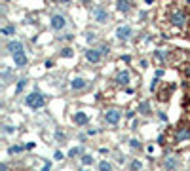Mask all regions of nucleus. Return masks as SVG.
I'll use <instances>...</instances> for the list:
<instances>
[{
  "mask_svg": "<svg viewBox=\"0 0 190 171\" xmlns=\"http://www.w3.org/2000/svg\"><path fill=\"white\" fill-rule=\"evenodd\" d=\"M25 103L29 105L31 109H42V106L46 105V97L42 95V93H38V91H32V93H29V95H27Z\"/></svg>",
  "mask_w": 190,
  "mask_h": 171,
  "instance_id": "f257e3e1",
  "label": "nucleus"
},
{
  "mask_svg": "<svg viewBox=\"0 0 190 171\" xmlns=\"http://www.w3.org/2000/svg\"><path fill=\"white\" fill-rule=\"evenodd\" d=\"M171 23L177 27V29H182L186 25V15L182 12H173L171 13Z\"/></svg>",
  "mask_w": 190,
  "mask_h": 171,
  "instance_id": "f03ea898",
  "label": "nucleus"
},
{
  "mask_svg": "<svg viewBox=\"0 0 190 171\" xmlns=\"http://www.w3.org/2000/svg\"><path fill=\"white\" fill-rule=\"evenodd\" d=\"M105 120H107V124H112V126H116L118 122H120V112L118 110H107L105 112Z\"/></svg>",
  "mask_w": 190,
  "mask_h": 171,
  "instance_id": "7ed1b4c3",
  "label": "nucleus"
},
{
  "mask_svg": "<svg viewBox=\"0 0 190 171\" xmlns=\"http://www.w3.org/2000/svg\"><path fill=\"white\" fill-rule=\"evenodd\" d=\"M8 52H10L12 55L23 53V44H21V42H17V40H12V42H8Z\"/></svg>",
  "mask_w": 190,
  "mask_h": 171,
  "instance_id": "20e7f679",
  "label": "nucleus"
},
{
  "mask_svg": "<svg viewBox=\"0 0 190 171\" xmlns=\"http://www.w3.org/2000/svg\"><path fill=\"white\" fill-rule=\"evenodd\" d=\"M131 34H133V31H131V27H128V25H124V27H120V29L116 31V36L120 38L122 42H124V40H128Z\"/></svg>",
  "mask_w": 190,
  "mask_h": 171,
  "instance_id": "39448f33",
  "label": "nucleus"
},
{
  "mask_svg": "<svg viewBox=\"0 0 190 171\" xmlns=\"http://www.w3.org/2000/svg\"><path fill=\"white\" fill-rule=\"evenodd\" d=\"M101 49H88L86 52V59L91 61V63H99L101 61Z\"/></svg>",
  "mask_w": 190,
  "mask_h": 171,
  "instance_id": "423d86ee",
  "label": "nucleus"
},
{
  "mask_svg": "<svg viewBox=\"0 0 190 171\" xmlns=\"http://www.w3.org/2000/svg\"><path fill=\"white\" fill-rule=\"evenodd\" d=\"M93 15H95V19L99 21V23H105V21L108 19V13H107V10H105L103 6H99V8L93 10Z\"/></svg>",
  "mask_w": 190,
  "mask_h": 171,
  "instance_id": "0eeeda50",
  "label": "nucleus"
},
{
  "mask_svg": "<svg viewBox=\"0 0 190 171\" xmlns=\"http://www.w3.org/2000/svg\"><path fill=\"white\" fill-rule=\"evenodd\" d=\"M65 25H67V21L63 15H53L52 17V29H55V31H61Z\"/></svg>",
  "mask_w": 190,
  "mask_h": 171,
  "instance_id": "6e6552de",
  "label": "nucleus"
},
{
  "mask_svg": "<svg viewBox=\"0 0 190 171\" xmlns=\"http://www.w3.org/2000/svg\"><path fill=\"white\" fill-rule=\"evenodd\" d=\"M74 124L76 126H86L88 124V114L86 112H76L74 114Z\"/></svg>",
  "mask_w": 190,
  "mask_h": 171,
  "instance_id": "1a4fd4ad",
  "label": "nucleus"
},
{
  "mask_svg": "<svg viewBox=\"0 0 190 171\" xmlns=\"http://www.w3.org/2000/svg\"><path fill=\"white\" fill-rule=\"evenodd\" d=\"M116 8H118V12L128 13V12L131 10V4L128 2V0H118V2H116Z\"/></svg>",
  "mask_w": 190,
  "mask_h": 171,
  "instance_id": "9d476101",
  "label": "nucleus"
},
{
  "mask_svg": "<svg viewBox=\"0 0 190 171\" xmlns=\"http://www.w3.org/2000/svg\"><path fill=\"white\" fill-rule=\"evenodd\" d=\"M13 61H15V67H25L29 59H27L25 53H19V55H13Z\"/></svg>",
  "mask_w": 190,
  "mask_h": 171,
  "instance_id": "9b49d317",
  "label": "nucleus"
},
{
  "mask_svg": "<svg viewBox=\"0 0 190 171\" xmlns=\"http://www.w3.org/2000/svg\"><path fill=\"white\" fill-rule=\"evenodd\" d=\"M70 86H72V89H84L86 88V80H84V78H74V80L70 82Z\"/></svg>",
  "mask_w": 190,
  "mask_h": 171,
  "instance_id": "f8f14e48",
  "label": "nucleus"
},
{
  "mask_svg": "<svg viewBox=\"0 0 190 171\" xmlns=\"http://www.w3.org/2000/svg\"><path fill=\"white\" fill-rule=\"evenodd\" d=\"M182 139H190V129L188 127H181V129H177V141H182Z\"/></svg>",
  "mask_w": 190,
  "mask_h": 171,
  "instance_id": "ddd939ff",
  "label": "nucleus"
},
{
  "mask_svg": "<svg viewBox=\"0 0 190 171\" xmlns=\"http://www.w3.org/2000/svg\"><path fill=\"white\" fill-rule=\"evenodd\" d=\"M116 82L120 84V86H125V84L129 82V72H128V70H124V72H120V74H118V78H116Z\"/></svg>",
  "mask_w": 190,
  "mask_h": 171,
  "instance_id": "4468645a",
  "label": "nucleus"
},
{
  "mask_svg": "<svg viewBox=\"0 0 190 171\" xmlns=\"http://www.w3.org/2000/svg\"><path fill=\"white\" fill-rule=\"evenodd\" d=\"M165 167L169 169V171H173L175 167H177V160H175V158H167L165 160Z\"/></svg>",
  "mask_w": 190,
  "mask_h": 171,
  "instance_id": "2eb2a0df",
  "label": "nucleus"
},
{
  "mask_svg": "<svg viewBox=\"0 0 190 171\" xmlns=\"http://www.w3.org/2000/svg\"><path fill=\"white\" fill-rule=\"evenodd\" d=\"M139 112H143V114H150V106H148V103H141L139 105Z\"/></svg>",
  "mask_w": 190,
  "mask_h": 171,
  "instance_id": "dca6fc26",
  "label": "nucleus"
},
{
  "mask_svg": "<svg viewBox=\"0 0 190 171\" xmlns=\"http://www.w3.org/2000/svg\"><path fill=\"white\" fill-rule=\"evenodd\" d=\"M112 167H110V163L108 162H101L99 163V171H110Z\"/></svg>",
  "mask_w": 190,
  "mask_h": 171,
  "instance_id": "f3484780",
  "label": "nucleus"
},
{
  "mask_svg": "<svg viewBox=\"0 0 190 171\" xmlns=\"http://www.w3.org/2000/svg\"><path fill=\"white\" fill-rule=\"evenodd\" d=\"M91 162H93V158H91L89 154H84V156H82V163H84V166H89Z\"/></svg>",
  "mask_w": 190,
  "mask_h": 171,
  "instance_id": "a211bd4d",
  "label": "nucleus"
},
{
  "mask_svg": "<svg viewBox=\"0 0 190 171\" xmlns=\"http://www.w3.org/2000/svg\"><path fill=\"white\" fill-rule=\"evenodd\" d=\"M13 32H15V27H13V25L4 27V29H2V34H13Z\"/></svg>",
  "mask_w": 190,
  "mask_h": 171,
  "instance_id": "6ab92c4d",
  "label": "nucleus"
},
{
  "mask_svg": "<svg viewBox=\"0 0 190 171\" xmlns=\"http://www.w3.org/2000/svg\"><path fill=\"white\" fill-rule=\"evenodd\" d=\"M61 55L63 57H72V49H70V48H63L61 49Z\"/></svg>",
  "mask_w": 190,
  "mask_h": 171,
  "instance_id": "aec40b11",
  "label": "nucleus"
},
{
  "mask_svg": "<svg viewBox=\"0 0 190 171\" xmlns=\"http://www.w3.org/2000/svg\"><path fill=\"white\" fill-rule=\"evenodd\" d=\"M25 86H27V80H19V84H17V88H15V91H17V93H19V91H21V89H23V88H25Z\"/></svg>",
  "mask_w": 190,
  "mask_h": 171,
  "instance_id": "412c9836",
  "label": "nucleus"
},
{
  "mask_svg": "<svg viewBox=\"0 0 190 171\" xmlns=\"http://www.w3.org/2000/svg\"><path fill=\"white\" fill-rule=\"evenodd\" d=\"M21 150H23V148H21V146H10V154H17V152H21Z\"/></svg>",
  "mask_w": 190,
  "mask_h": 171,
  "instance_id": "4be33fe9",
  "label": "nucleus"
},
{
  "mask_svg": "<svg viewBox=\"0 0 190 171\" xmlns=\"http://www.w3.org/2000/svg\"><path fill=\"white\" fill-rule=\"evenodd\" d=\"M129 146H131V148H139V146H141V142H139L137 139H131V141H129Z\"/></svg>",
  "mask_w": 190,
  "mask_h": 171,
  "instance_id": "5701e85b",
  "label": "nucleus"
},
{
  "mask_svg": "<svg viewBox=\"0 0 190 171\" xmlns=\"http://www.w3.org/2000/svg\"><path fill=\"white\" fill-rule=\"evenodd\" d=\"M78 154H82V148H72V150L68 152V156H78Z\"/></svg>",
  "mask_w": 190,
  "mask_h": 171,
  "instance_id": "b1692460",
  "label": "nucleus"
},
{
  "mask_svg": "<svg viewBox=\"0 0 190 171\" xmlns=\"http://www.w3.org/2000/svg\"><path fill=\"white\" fill-rule=\"evenodd\" d=\"M158 78H156V80H152V84H150V91H154V89H156V86H158Z\"/></svg>",
  "mask_w": 190,
  "mask_h": 171,
  "instance_id": "393cba45",
  "label": "nucleus"
},
{
  "mask_svg": "<svg viewBox=\"0 0 190 171\" xmlns=\"http://www.w3.org/2000/svg\"><path fill=\"white\" fill-rule=\"evenodd\" d=\"M131 169H135V171L141 169V163H139V162H133V163H131Z\"/></svg>",
  "mask_w": 190,
  "mask_h": 171,
  "instance_id": "a878e982",
  "label": "nucleus"
},
{
  "mask_svg": "<svg viewBox=\"0 0 190 171\" xmlns=\"http://www.w3.org/2000/svg\"><path fill=\"white\" fill-rule=\"evenodd\" d=\"M63 158H65V156H63V152H59V150L55 152V160H63Z\"/></svg>",
  "mask_w": 190,
  "mask_h": 171,
  "instance_id": "bb28decb",
  "label": "nucleus"
},
{
  "mask_svg": "<svg viewBox=\"0 0 190 171\" xmlns=\"http://www.w3.org/2000/svg\"><path fill=\"white\" fill-rule=\"evenodd\" d=\"M101 53L107 55V53H108V46H103V48H101Z\"/></svg>",
  "mask_w": 190,
  "mask_h": 171,
  "instance_id": "cd10ccee",
  "label": "nucleus"
},
{
  "mask_svg": "<svg viewBox=\"0 0 190 171\" xmlns=\"http://www.w3.org/2000/svg\"><path fill=\"white\" fill-rule=\"evenodd\" d=\"M52 67H53V61L48 59V61H46V69H52Z\"/></svg>",
  "mask_w": 190,
  "mask_h": 171,
  "instance_id": "c85d7f7f",
  "label": "nucleus"
},
{
  "mask_svg": "<svg viewBox=\"0 0 190 171\" xmlns=\"http://www.w3.org/2000/svg\"><path fill=\"white\" fill-rule=\"evenodd\" d=\"M25 148H29V150H32V148H34V142H27V145H25Z\"/></svg>",
  "mask_w": 190,
  "mask_h": 171,
  "instance_id": "c756f323",
  "label": "nucleus"
},
{
  "mask_svg": "<svg viewBox=\"0 0 190 171\" xmlns=\"http://www.w3.org/2000/svg\"><path fill=\"white\" fill-rule=\"evenodd\" d=\"M50 169H52V166H50V163H46V166L42 167V171H50Z\"/></svg>",
  "mask_w": 190,
  "mask_h": 171,
  "instance_id": "7c9ffc66",
  "label": "nucleus"
},
{
  "mask_svg": "<svg viewBox=\"0 0 190 171\" xmlns=\"http://www.w3.org/2000/svg\"><path fill=\"white\" fill-rule=\"evenodd\" d=\"M0 171H8V166H6V163H2V166H0Z\"/></svg>",
  "mask_w": 190,
  "mask_h": 171,
  "instance_id": "2f4dec72",
  "label": "nucleus"
},
{
  "mask_svg": "<svg viewBox=\"0 0 190 171\" xmlns=\"http://www.w3.org/2000/svg\"><path fill=\"white\" fill-rule=\"evenodd\" d=\"M185 74H186V76H190V67H185Z\"/></svg>",
  "mask_w": 190,
  "mask_h": 171,
  "instance_id": "473e14b6",
  "label": "nucleus"
},
{
  "mask_svg": "<svg viewBox=\"0 0 190 171\" xmlns=\"http://www.w3.org/2000/svg\"><path fill=\"white\" fill-rule=\"evenodd\" d=\"M91 2V0H82V4H89Z\"/></svg>",
  "mask_w": 190,
  "mask_h": 171,
  "instance_id": "72a5a7b5",
  "label": "nucleus"
},
{
  "mask_svg": "<svg viewBox=\"0 0 190 171\" xmlns=\"http://www.w3.org/2000/svg\"><path fill=\"white\" fill-rule=\"evenodd\" d=\"M61 2H68V0H61Z\"/></svg>",
  "mask_w": 190,
  "mask_h": 171,
  "instance_id": "f704fd0d",
  "label": "nucleus"
},
{
  "mask_svg": "<svg viewBox=\"0 0 190 171\" xmlns=\"http://www.w3.org/2000/svg\"><path fill=\"white\" fill-rule=\"evenodd\" d=\"M4 2H8V0H4Z\"/></svg>",
  "mask_w": 190,
  "mask_h": 171,
  "instance_id": "c9c22d12",
  "label": "nucleus"
},
{
  "mask_svg": "<svg viewBox=\"0 0 190 171\" xmlns=\"http://www.w3.org/2000/svg\"><path fill=\"white\" fill-rule=\"evenodd\" d=\"M188 97H190V95H188Z\"/></svg>",
  "mask_w": 190,
  "mask_h": 171,
  "instance_id": "e433bc0d",
  "label": "nucleus"
}]
</instances>
